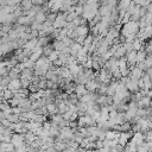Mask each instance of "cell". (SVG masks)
I'll return each mask as SVG.
<instances>
[{
    "instance_id": "6da1fadb",
    "label": "cell",
    "mask_w": 152,
    "mask_h": 152,
    "mask_svg": "<svg viewBox=\"0 0 152 152\" xmlns=\"http://www.w3.org/2000/svg\"><path fill=\"white\" fill-rule=\"evenodd\" d=\"M139 30H140L139 21L129 20L128 23L124 24V26L121 27V34L122 37H127L128 34H138Z\"/></svg>"
},
{
    "instance_id": "7a4b0ae2",
    "label": "cell",
    "mask_w": 152,
    "mask_h": 152,
    "mask_svg": "<svg viewBox=\"0 0 152 152\" xmlns=\"http://www.w3.org/2000/svg\"><path fill=\"white\" fill-rule=\"evenodd\" d=\"M11 142L14 145L15 148L26 145V142H25V137H24V134H21V133L12 134V140H11Z\"/></svg>"
},
{
    "instance_id": "3957f363",
    "label": "cell",
    "mask_w": 152,
    "mask_h": 152,
    "mask_svg": "<svg viewBox=\"0 0 152 152\" xmlns=\"http://www.w3.org/2000/svg\"><path fill=\"white\" fill-rule=\"evenodd\" d=\"M125 86H126L127 90H128L131 94H132V93H135V91H138V90L140 89L139 86H138V80H133V78H131L129 76L127 77Z\"/></svg>"
},
{
    "instance_id": "277c9868",
    "label": "cell",
    "mask_w": 152,
    "mask_h": 152,
    "mask_svg": "<svg viewBox=\"0 0 152 152\" xmlns=\"http://www.w3.org/2000/svg\"><path fill=\"white\" fill-rule=\"evenodd\" d=\"M132 137H133V132H131V131H128V132H120V135H119L118 141H119L120 145L126 146L127 142L131 140Z\"/></svg>"
},
{
    "instance_id": "5b68a950",
    "label": "cell",
    "mask_w": 152,
    "mask_h": 152,
    "mask_svg": "<svg viewBox=\"0 0 152 152\" xmlns=\"http://www.w3.org/2000/svg\"><path fill=\"white\" fill-rule=\"evenodd\" d=\"M145 71H142L139 66L134 65V66H131V70H129V77L133 78V80H139L144 76Z\"/></svg>"
},
{
    "instance_id": "8992f818",
    "label": "cell",
    "mask_w": 152,
    "mask_h": 152,
    "mask_svg": "<svg viewBox=\"0 0 152 152\" xmlns=\"http://www.w3.org/2000/svg\"><path fill=\"white\" fill-rule=\"evenodd\" d=\"M125 57H126V61H127L128 66H134V65H137L138 61H137V51H135V50L128 51Z\"/></svg>"
},
{
    "instance_id": "52a82bcc",
    "label": "cell",
    "mask_w": 152,
    "mask_h": 152,
    "mask_svg": "<svg viewBox=\"0 0 152 152\" xmlns=\"http://www.w3.org/2000/svg\"><path fill=\"white\" fill-rule=\"evenodd\" d=\"M133 142L137 144V146H140L145 142V134L142 132H133V137L131 138Z\"/></svg>"
},
{
    "instance_id": "ba28073f",
    "label": "cell",
    "mask_w": 152,
    "mask_h": 152,
    "mask_svg": "<svg viewBox=\"0 0 152 152\" xmlns=\"http://www.w3.org/2000/svg\"><path fill=\"white\" fill-rule=\"evenodd\" d=\"M126 53H127V51H126V49H125V46H124V43H121V44H119V45H118V49L115 50V52H114L113 57H115L116 59H119V58L125 57V56H126Z\"/></svg>"
},
{
    "instance_id": "9c48e42d",
    "label": "cell",
    "mask_w": 152,
    "mask_h": 152,
    "mask_svg": "<svg viewBox=\"0 0 152 152\" xmlns=\"http://www.w3.org/2000/svg\"><path fill=\"white\" fill-rule=\"evenodd\" d=\"M151 101H152L151 97H148V96H142V97L138 101L139 108H150V106H151Z\"/></svg>"
},
{
    "instance_id": "30bf717a",
    "label": "cell",
    "mask_w": 152,
    "mask_h": 152,
    "mask_svg": "<svg viewBox=\"0 0 152 152\" xmlns=\"http://www.w3.org/2000/svg\"><path fill=\"white\" fill-rule=\"evenodd\" d=\"M75 31H76V33H77V36H78V37H84V38L88 36V32H89V30H88V27H87L86 25L76 26Z\"/></svg>"
},
{
    "instance_id": "8fae6325",
    "label": "cell",
    "mask_w": 152,
    "mask_h": 152,
    "mask_svg": "<svg viewBox=\"0 0 152 152\" xmlns=\"http://www.w3.org/2000/svg\"><path fill=\"white\" fill-rule=\"evenodd\" d=\"M87 93H88V90L86 89V86H84V84L78 83V84L75 86V94L77 95L78 99H80L81 96H83L84 94H87Z\"/></svg>"
},
{
    "instance_id": "7c38bea8",
    "label": "cell",
    "mask_w": 152,
    "mask_h": 152,
    "mask_svg": "<svg viewBox=\"0 0 152 152\" xmlns=\"http://www.w3.org/2000/svg\"><path fill=\"white\" fill-rule=\"evenodd\" d=\"M24 137H25V142H26V145H31L34 140H36V133L34 132H32V131H27L25 134H24Z\"/></svg>"
},
{
    "instance_id": "4fadbf2b",
    "label": "cell",
    "mask_w": 152,
    "mask_h": 152,
    "mask_svg": "<svg viewBox=\"0 0 152 152\" xmlns=\"http://www.w3.org/2000/svg\"><path fill=\"white\" fill-rule=\"evenodd\" d=\"M86 89L88 90V91H95V90H97V87H99V83L97 82H95V80H90V81H88L86 84Z\"/></svg>"
},
{
    "instance_id": "5bb4252c",
    "label": "cell",
    "mask_w": 152,
    "mask_h": 152,
    "mask_svg": "<svg viewBox=\"0 0 152 152\" xmlns=\"http://www.w3.org/2000/svg\"><path fill=\"white\" fill-rule=\"evenodd\" d=\"M45 107H46V112H48L49 114H51V115H55L56 113H58V107H57V104H56V103L49 102Z\"/></svg>"
},
{
    "instance_id": "9a60e30c",
    "label": "cell",
    "mask_w": 152,
    "mask_h": 152,
    "mask_svg": "<svg viewBox=\"0 0 152 152\" xmlns=\"http://www.w3.org/2000/svg\"><path fill=\"white\" fill-rule=\"evenodd\" d=\"M65 46H66V45L63 43V40H56L55 44H53V49H55L56 51H59V52H61Z\"/></svg>"
},
{
    "instance_id": "2e32d148",
    "label": "cell",
    "mask_w": 152,
    "mask_h": 152,
    "mask_svg": "<svg viewBox=\"0 0 152 152\" xmlns=\"http://www.w3.org/2000/svg\"><path fill=\"white\" fill-rule=\"evenodd\" d=\"M146 57H147V53L145 52V50H139V51H137V61H138V63H139V62H142Z\"/></svg>"
},
{
    "instance_id": "e0dca14e",
    "label": "cell",
    "mask_w": 152,
    "mask_h": 152,
    "mask_svg": "<svg viewBox=\"0 0 152 152\" xmlns=\"http://www.w3.org/2000/svg\"><path fill=\"white\" fill-rule=\"evenodd\" d=\"M58 56H59V51H56V50H53L49 56H48V58L53 63L56 59H58Z\"/></svg>"
},
{
    "instance_id": "ac0fdd59",
    "label": "cell",
    "mask_w": 152,
    "mask_h": 152,
    "mask_svg": "<svg viewBox=\"0 0 152 152\" xmlns=\"http://www.w3.org/2000/svg\"><path fill=\"white\" fill-rule=\"evenodd\" d=\"M142 62H144V64H145V66H146V70H147L148 68H152V56H151V55H147V57H146Z\"/></svg>"
},
{
    "instance_id": "d6986e66",
    "label": "cell",
    "mask_w": 152,
    "mask_h": 152,
    "mask_svg": "<svg viewBox=\"0 0 152 152\" xmlns=\"http://www.w3.org/2000/svg\"><path fill=\"white\" fill-rule=\"evenodd\" d=\"M150 1H151V0H133V2H134L135 5H139V6H141V7H146Z\"/></svg>"
},
{
    "instance_id": "ffe728a7",
    "label": "cell",
    "mask_w": 152,
    "mask_h": 152,
    "mask_svg": "<svg viewBox=\"0 0 152 152\" xmlns=\"http://www.w3.org/2000/svg\"><path fill=\"white\" fill-rule=\"evenodd\" d=\"M144 134H145V141H152V129L146 131Z\"/></svg>"
},
{
    "instance_id": "44dd1931",
    "label": "cell",
    "mask_w": 152,
    "mask_h": 152,
    "mask_svg": "<svg viewBox=\"0 0 152 152\" xmlns=\"http://www.w3.org/2000/svg\"><path fill=\"white\" fill-rule=\"evenodd\" d=\"M109 151H110V147L109 146H103V147H101V148L97 150V152H109Z\"/></svg>"
},
{
    "instance_id": "7402d4cb",
    "label": "cell",
    "mask_w": 152,
    "mask_h": 152,
    "mask_svg": "<svg viewBox=\"0 0 152 152\" xmlns=\"http://www.w3.org/2000/svg\"><path fill=\"white\" fill-rule=\"evenodd\" d=\"M145 74H146V75L152 80V68H148V69L145 71Z\"/></svg>"
},
{
    "instance_id": "603a6c76",
    "label": "cell",
    "mask_w": 152,
    "mask_h": 152,
    "mask_svg": "<svg viewBox=\"0 0 152 152\" xmlns=\"http://www.w3.org/2000/svg\"><path fill=\"white\" fill-rule=\"evenodd\" d=\"M146 96H148V97L152 99V89H147L146 90Z\"/></svg>"
},
{
    "instance_id": "cb8c5ba5",
    "label": "cell",
    "mask_w": 152,
    "mask_h": 152,
    "mask_svg": "<svg viewBox=\"0 0 152 152\" xmlns=\"http://www.w3.org/2000/svg\"><path fill=\"white\" fill-rule=\"evenodd\" d=\"M150 108H151V109H152V101H151V106H150Z\"/></svg>"
}]
</instances>
